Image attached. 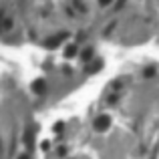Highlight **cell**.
Masks as SVG:
<instances>
[{
    "mask_svg": "<svg viewBox=\"0 0 159 159\" xmlns=\"http://www.w3.org/2000/svg\"><path fill=\"white\" fill-rule=\"evenodd\" d=\"M109 127V117H99L97 121H95V129L97 131H105Z\"/></svg>",
    "mask_w": 159,
    "mask_h": 159,
    "instance_id": "1",
    "label": "cell"
},
{
    "mask_svg": "<svg viewBox=\"0 0 159 159\" xmlns=\"http://www.w3.org/2000/svg\"><path fill=\"white\" fill-rule=\"evenodd\" d=\"M44 89V83L43 81H39V83H36V91H39V93H40V91H43Z\"/></svg>",
    "mask_w": 159,
    "mask_h": 159,
    "instance_id": "2",
    "label": "cell"
},
{
    "mask_svg": "<svg viewBox=\"0 0 159 159\" xmlns=\"http://www.w3.org/2000/svg\"><path fill=\"white\" fill-rule=\"evenodd\" d=\"M99 2H101L103 6H105V4H109V2H111V0H99Z\"/></svg>",
    "mask_w": 159,
    "mask_h": 159,
    "instance_id": "3",
    "label": "cell"
}]
</instances>
